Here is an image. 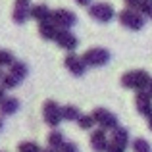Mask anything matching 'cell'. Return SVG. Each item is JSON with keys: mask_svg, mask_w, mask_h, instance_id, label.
Masks as SVG:
<instances>
[{"mask_svg": "<svg viewBox=\"0 0 152 152\" xmlns=\"http://www.w3.org/2000/svg\"><path fill=\"white\" fill-rule=\"evenodd\" d=\"M150 79L152 77H150L148 71H145V69H133V71H127V73L121 75V85L125 87V89H131V91L141 93V91H146Z\"/></svg>", "mask_w": 152, "mask_h": 152, "instance_id": "cell-1", "label": "cell"}, {"mask_svg": "<svg viewBox=\"0 0 152 152\" xmlns=\"http://www.w3.org/2000/svg\"><path fill=\"white\" fill-rule=\"evenodd\" d=\"M118 19H119V23L129 31H141L142 27H145V23H146V18L141 14V12L129 10V8H125V10L119 12Z\"/></svg>", "mask_w": 152, "mask_h": 152, "instance_id": "cell-2", "label": "cell"}, {"mask_svg": "<svg viewBox=\"0 0 152 152\" xmlns=\"http://www.w3.org/2000/svg\"><path fill=\"white\" fill-rule=\"evenodd\" d=\"M83 62H85L87 67H102L110 62V50L102 48V46H94V48H89L83 52Z\"/></svg>", "mask_w": 152, "mask_h": 152, "instance_id": "cell-3", "label": "cell"}, {"mask_svg": "<svg viewBox=\"0 0 152 152\" xmlns=\"http://www.w3.org/2000/svg\"><path fill=\"white\" fill-rule=\"evenodd\" d=\"M93 118H94V123H96L100 129L104 131H114L119 127V121H118V115L114 112H110L108 108H96L93 110Z\"/></svg>", "mask_w": 152, "mask_h": 152, "instance_id": "cell-4", "label": "cell"}, {"mask_svg": "<svg viewBox=\"0 0 152 152\" xmlns=\"http://www.w3.org/2000/svg\"><path fill=\"white\" fill-rule=\"evenodd\" d=\"M87 10H89L91 18L100 21V23H110L112 19L115 18V10L110 2H94V4H91Z\"/></svg>", "mask_w": 152, "mask_h": 152, "instance_id": "cell-5", "label": "cell"}, {"mask_svg": "<svg viewBox=\"0 0 152 152\" xmlns=\"http://www.w3.org/2000/svg\"><path fill=\"white\" fill-rule=\"evenodd\" d=\"M50 21L54 23L56 27H58L60 31H69L71 27L77 23V15L73 14V12L66 10V8H58V10L52 12V18Z\"/></svg>", "mask_w": 152, "mask_h": 152, "instance_id": "cell-6", "label": "cell"}, {"mask_svg": "<svg viewBox=\"0 0 152 152\" xmlns=\"http://www.w3.org/2000/svg\"><path fill=\"white\" fill-rule=\"evenodd\" d=\"M42 118H45L46 125H50L52 129H58V125L62 123V106L56 100H46L42 106Z\"/></svg>", "mask_w": 152, "mask_h": 152, "instance_id": "cell-7", "label": "cell"}, {"mask_svg": "<svg viewBox=\"0 0 152 152\" xmlns=\"http://www.w3.org/2000/svg\"><path fill=\"white\" fill-rule=\"evenodd\" d=\"M64 66H66V69H69V73L75 75V77H81V75H85V71H87V66H85V62H83V58L77 56V54H73V52L66 54Z\"/></svg>", "mask_w": 152, "mask_h": 152, "instance_id": "cell-8", "label": "cell"}, {"mask_svg": "<svg viewBox=\"0 0 152 152\" xmlns=\"http://www.w3.org/2000/svg\"><path fill=\"white\" fill-rule=\"evenodd\" d=\"M56 45L60 46V48H64L66 52H73L75 48H77L79 45V39L75 37L71 31H58V35H56Z\"/></svg>", "mask_w": 152, "mask_h": 152, "instance_id": "cell-9", "label": "cell"}, {"mask_svg": "<svg viewBox=\"0 0 152 152\" xmlns=\"http://www.w3.org/2000/svg\"><path fill=\"white\" fill-rule=\"evenodd\" d=\"M108 145H110V139H108L106 131L104 129H94L91 133V148L94 152H106L108 150Z\"/></svg>", "mask_w": 152, "mask_h": 152, "instance_id": "cell-10", "label": "cell"}, {"mask_svg": "<svg viewBox=\"0 0 152 152\" xmlns=\"http://www.w3.org/2000/svg\"><path fill=\"white\" fill-rule=\"evenodd\" d=\"M135 108H137V112L141 115H145V118H148L152 114V96L146 91H141V93L135 94Z\"/></svg>", "mask_w": 152, "mask_h": 152, "instance_id": "cell-11", "label": "cell"}, {"mask_svg": "<svg viewBox=\"0 0 152 152\" xmlns=\"http://www.w3.org/2000/svg\"><path fill=\"white\" fill-rule=\"evenodd\" d=\"M29 18L37 19L39 23L42 21H50L52 18V10L46 4H35V6H31V12H29Z\"/></svg>", "mask_w": 152, "mask_h": 152, "instance_id": "cell-12", "label": "cell"}, {"mask_svg": "<svg viewBox=\"0 0 152 152\" xmlns=\"http://www.w3.org/2000/svg\"><path fill=\"white\" fill-rule=\"evenodd\" d=\"M110 142H114V145H118V146L127 148V146L131 145L129 131H127L125 127H118V129H114V131H112V137H110Z\"/></svg>", "mask_w": 152, "mask_h": 152, "instance_id": "cell-13", "label": "cell"}, {"mask_svg": "<svg viewBox=\"0 0 152 152\" xmlns=\"http://www.w3.org/2000/svg\"><path fill=\"white\" fill-rule=\"evenodd\" d=\"M58 27L54 25L52 21H42V23H39V35H41L45 41H54L56 39V35H58Z\"/></svg>", "mask_w": 152, "mask_h": 152, "instance_id": "cell-14", "label": "cell"}, {"mask_svg": "<svg viewBox=\"0 0 152 152\" xmlns=\"http://www.w3.org/2000/svg\"><path fill=\"white\" fill-rule=\"evenodd\" d=\"M19 110V100L15 96H6L0 104V115H14Z\"/></svg>", "mask_w": 152, "mask_h": 152, "instance_id": "cell-15", "label": "cell"}, {"mask_svg": "<svg viewBox=\"0 0 152 152\" xmlns=\"http://www.w3.org/2000/svg\"><path fill=\"white\" fill-rule=\"evenodd\" d=\"M46 142H48V148H52V150H60V148L64 146V142H66V137H64L62 131L54 129V131H50V133H48V137H46Z\"/></svg>", "mask_w": 152, "mask_h": 152, "instance_id": "cell-16", "label": "cell"}, {"mask_svg": "<svg viewBox=\"0 0 152 152\" xmlns=\"http://www.w3.org/2000/svg\"><path fill=\"white\" fill-rule=\"evenodd\" d=\"M10 75H14V77L18 79L19 83H21L23 79L29 75V67H27V64H25V62H18V60H15L14 66L10 67Z\"/></svg>", "mask_w": 152, "mask_h": 152, "instance_id": "cell-17", "label": "cell"}, {"mask_svg": "<svg viewBox=\"0 0 152 152\" xmlns=\"http://www.w3.org/2000/svg\"><path fill=\"white\" fill-rule=\"evenodd\" d=\"M79 115H81V112H79L77 106H73V104L62 106V119H66V121H77Z\"/></svg>", "mask_w": 152, "mask_h": 152, "instance_id": "cell-18", "label": "cell"}, {"mask_svg": "<svg viewBox=\"0 0 152 152\" xmlns=\"http://www.w3.org/2000/svg\"><path fill=\"white\" fill-rule=\"evenodd\" d=\"M77 125L81 127L83 131H91L96 123H94L93 114H81V115H79V119H77Z\"/></svg>", "mask_w": 152, "mask_h": 152, "instance_id": "cell-19", "label": "cell"}, {"mask_svg": "<svg viewBox=\"0 0 152 152\" xmlns=\"http://www.w3.org/2000/svg\"><path fill=\"white\" fill-rule=\"evenodd\" d=\"M131 148H133V152H152L148 141H146V139H142V137L133 139V141H131Z\"/></svg>", "mask_w": 152, "mask_h": 152, "instance_id": "cell-20", "label": "cell"}, {"mask_svg": "<svg viewBox=\"0 0 152 152\" xmlns=\"http://www.w3.org/2000/svg\"><path fill=\"white\" fill-rule=\"evenodd\" d=\"M18 85H19V81L14 77V75H10V73L2 75V79H0V87H2L4 91H12V89H15Z\"/></svg>", "mask_w": 152, "mask_h": 152, "instance_id": "cell-21", "label": "cell"}, {"mask_svg": "<svg viewBox=\"0 0 152 152\" xmlns=\"http://www.w3.org/2000/svg\"><path fill=\"white\" fill-rule=\"evenodd\" d=\"M15 62L14 52L10 50H0V67H12Z\"/></svg>", "mask_w": 152, "mask_h": 152, "instance_id": "cell-22", "label": "cell"}, {"mask_svg": "<svg viewBox=\"0 0 152 152\" xmlns=\"http://www.w3.org/2000/svg\"><path fill=\"white\" fill-rule=\"evenodd\" d=\"M18 152H42V148L35 141H23L18 145Z\"/></svg>", "mask_w": 152, "mask_h": 152, "instance_id": "cell-23", "label": "cell"}, {"mask_svg": "<svg viewBox=\"0 0 152 152\" xmlns=\"http://www.w3.org/2000/svg\"><path fill=\"white\" fill-rule=\"evenodd\" d=\"M58 152H79V148H77V145H75V142L66 141V142H64V146H62Z\"/></svg>", "mask_w": 152, "mask_h": 152, "instance_id": "cell-24", "label": "cell"}, {"mask_svg": "<svg viewBox=\"0 0 152 152\" xmlns=\"http://www.w3.org/2000/svg\"><path fill=\"white\" fill-rule=\"evenodd\" d=\"M123 2H125V6L129 8V10H137L139 4H141L142 0H123Z\"/></svg>", "mask_w": 152, "mask_h": 152, "instance_id": "cell-25", "label": "cell"}, {"mask_svg": "<svg viewBox=\"0 0 152 152\" xmlns=\"http://www.w3.org/2000/svg\"><path fill=\"white\" fill-rule=\"evenodd\" d=\"M106 152H125V148H123V146L114 145V142H110V145H108V150H106Z\"/></svg>", "mask_w": 152, "mask_h": 152, "instance_id": "cell-26", "label": "cell"}, {"mask_svg": "<svg viewBox=\"0 0 152 152\" xmlns=\"http://www.w3.org/2000/svg\"><path fill=\"white\" fill-rule=\"evenodd\" d=\"M75 4H79V6H83V8H89L91 4H93V0H73Z\"/></svg>", "mask_w": 152, "mask_h": 152, "instance_id": "cell-27", "label": "cell"}, {"mask_svg": "<svg viewBox=\"0 0 152 152\" xmlns=\"http://www.w3.org/2000/svg\"><path fill=\"white\" fill-rule=\"evenodd\" d=\"M4 98H6V91H4L2 87H0V104L4 102Z\"/></svg>", "mask_w": 152, "mask_h": 152, "instance_id": "cell-28", "label": "cell"}, {"mask_svg": "<svg viewBox=\"0 0 152 152\" xmlns=\"http://www.w3.org/2000/svg\"><path fill=\"white\" fill-rule=\"evenodd\" d=\"M146 93L152 96V79H150V83H148V87H146Z\"/></svg>", "mask_w": 152, "mask_h": 152, "instance_id": "cell-29", "label": "cell"}, {"mask_svg": "<svg viewBox=\"0 0 152 152\" xmlns=\"http://www.w3.org/2000/svg\"><path fill=\"white\" fill-rule=\"evenodd\" d=\"M146 119H148V129L152 131V114H150V115H148V118H146Z\"/></svg>", "mask_w": 152, "mask_h": 152, "instance_id": "cell-30", "label": "cell"}, {"mask_svg": "<svg viewBox=\"0 0 152 152\" xmlns=\"http://www.w3.org/2000/svg\"><path fill=\"white\" fill-rule=\"evenodd\" d=\"M145 18H150V19H152V6H150V10L146 12V15H145Z\"/></svg>", "mask_w": 152, "mask_h": 152, "instance_id": "cell-31", "label": "cell"}, {"mask_svg": "<svg viewBox=\"0 0 152 152\" xmlns=\"http://www.w3.org/2000/svg\"><path fill=\"white\" fill-rule=\"evenodd\" d=\"M42 152H58V150H52V148H45Z\"/></svg>", "mask_w": 152, "mask_h": 152, "instance_id": "cell-32", "label": "cell"}, {"mask_svg": "<svg viewBox=\"0 0 152 152\" xmlns=\"http://www.w3.org/2000/svg\"><path fill=\"white\" fill-rule=\"evenodd\" d=\"M2 127H4V121H2V118H0V131H2Z\"/></svg>", "mask_w": 152, "mask_h": 152, "instance_id": "cell-33", "label": "cell"}, {"mask_svg": "<svg viewBox=\"0 0 152 152\" xmlns=\"http://www.w3.org/2000/svg\"><path fill=\"white\" fill-rule=\"evenodd\" d=\"M2 75H4V73H2V67H0V79H2Z\"/></svg>", "mask_w": 152, "mask_h": 152, "instance_id": "cell-34", "label": "cell"}, {"mask_svg": "<svg viewBox=\"0 0 152 152\" xmlns=\"http://www.w3.org/2000/svg\"><path fill=\"white\" fill-rule=\"evenodd\" d=\"M150 2H152V0H150Z\"/></svg>", "mask_w": 152, "mask_h": 152, "instance_id": "cell-35", "label": "cell"}, {"mask_svg": "<svg viewBox=\"0 0 152 152\" xmlns=\"http://www.w3.org/2000/svg\"><path fill=\"white\" fill-rule=\"evenodd\" d=\"M0 152H2V150H0Z\"/></svg>", "mask_w": 152, "mask_h": 152, "instance_id": "cell-36", "label": "cell"}]
</instances>
